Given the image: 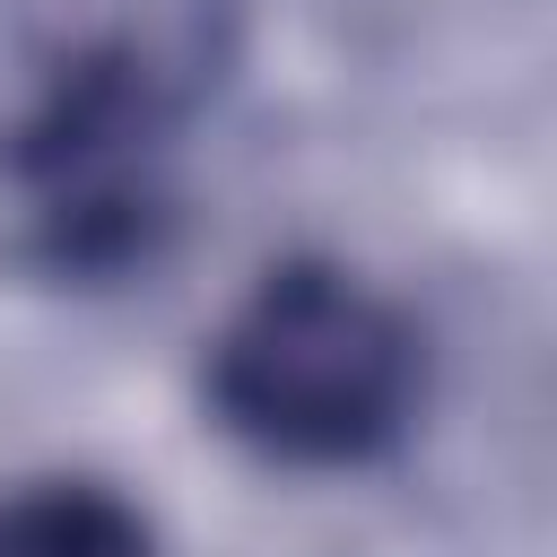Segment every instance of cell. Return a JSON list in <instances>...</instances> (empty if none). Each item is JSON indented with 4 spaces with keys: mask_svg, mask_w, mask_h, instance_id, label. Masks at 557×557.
Listing matches in <instances>:
<instances>
[{
    "mask_svg": "<svg viewBox=\"0 0 557 557\" xmlns=\"http://www.w3.org/2000/svg\"><path fill=\"white\" fill-rule=\"evenodd\" d=\"M218 418L270 461H366L418 400V348L383 296L339 270H270L209 348Z\"/></svg>",
    "mask_w": 557,
    "mask_h": 557,
    "instance_id": "obj_1",
    "label": "cell"
},
{
    "mask_svg": "<svg viewBox=\"0 0 557 557\" xmlns=\"http://www.w3.org/2000/svg\"><path fill=\"white\" fill-rule=\"evenodd\" d=\"M0 557H157V540L122 496L70 479L0 496Z\"/></svg>",
    "mask_w": 557,
    "mask_h": 557,
    "instance_id": "obj_2",
    "label": "cell"
}]
</instances>
